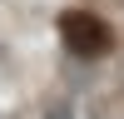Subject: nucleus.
<instances>
[{
  "label": "nucleus",
  "instance_id": "nucleus-1",
  "mask_svg": "<svg viewBox=\"0 0 124 119\" xmlns=\"http://www.w3.org/2000/svg\"><path fill=\"white\" fill-rule=\"evenodd\" d=\"M60 40H65V50L75 60H104L114 50V30L94 10H65L60 15Z\"/></svg>",
  "mask_w": 124,
  "mask_h": 119
},
{
  "label": "nucleus",
  "instance_id": "nucleus-2",
  "mask_svg": "<svg viewBox=\"0 0 124 119\" xmlns=\"http://www.w3.org/2000/svg\"><path fill=\"white\" fill-rule=\"evenodd\" d=\"M40 119H75V99H70V94L50 99V104H45V114H40Z\"/></svg>",
  "mask_w": 124,
  "mask_h": 119
}]
</instances>
